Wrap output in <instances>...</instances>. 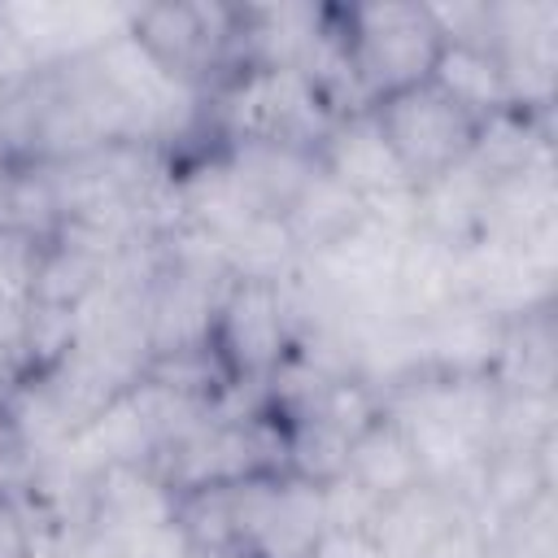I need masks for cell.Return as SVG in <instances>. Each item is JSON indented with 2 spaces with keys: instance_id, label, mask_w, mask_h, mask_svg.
Returning <instances> with one entry per match:
<instances>
[{
  "instance_id": "cell-1",
  "label": "cell",
  "mask_w": 558,
  "mask_h": 558,
  "mask_svg": "<svg viewBox=\"0 0 558 558\" xmlns=\"http://www.w3.org/2000/svg\"><path fill=\"white\" fill-rule=\"evenodd\" d=\"M340 17L344 57L366 100H388L427 83L445 44L427 4H362Z\"/></svg>"
},
{
  "instance_id": "cell-2",
  "label": "cell",
  "mask_w": 558,
  "mask_h": 558,
  "mask_svg": "<svg viewBox=\"0 0 558 558\" xmlns=\"http://www.w3.org/2000/svg\"><path fill=\"white\" fill-rule=\"evenodd\" d=\"M375 122H379L388 148L397 153L401 170L410 174V183H432L445 170L462 166L471 157L475 131H480V122L471 113H462L449 96H440L432 83H418L410 92L379 100Z\"/></svg>"
},
{
  "instance_id": "cell-3",
  "label": "cell",
  "mask_w": 558,
  "mask_h": 558,
  "mask_svg": "<svg viewBox=\"0 0 558 558\" xmlns=\"http://www.w3.org/2000/svg\"><path fill=\"white\" fill-rule=\"evenodd\" d=\"M227 122L244 144L296 148L327 135V100L301 70H248L227 96Z\"/></svg>"
},
{
  "instance_id": "cell-4",
  "label": "cell",
  "mask_w": 558,
  "mask_h": 558,
  "mask_svg": "<svg viewBox=\"0 0 558 558\" xmlns=\"http://www.w3.org/2000/svg\"><path fill=\"white\" fill-rule=\"evenodd\" d=\"M126 35L174 78L187 83L192 74L209 70L218 52L235 39V9L227 4H153L131 13Z\"/></svg>"
},
{
  "instance_id": "cell-5",
  "label": "cell",
  "mask_w": 558,
  "mask_h": 558,
  "mask_svg": "<svg viewBox=\"0 0 558 558\" xmlns=\"http://www.w3.org/2000/svg\"><path fill=\"white\" fill-rule=\"evenodd\" d=\"M327 174L340 187H349L362 205L375 201V196L388 201V196H401V192L414 187L410 174L401 170L397 153L388 148L375 113H357L353 122H344L331 135V144H327Z\"/></svg>"
},
{
  "instance_id": "cell-6",
  "label": "cell",
  "mask_w": 558,
  "mask_h": 558,
  "mask_svg": "<svg viewBox=\"0 0 558 558\" xmlns=\"http://www.w3.org/2000/svg\"><path fill=\"white\" fill-rule=\"evenodd\" d=\"M427 83L440 96H449L462 113H471L475 122H488V118L510 109L506 70H501V57L488 44H449L445 39Z\"/></svg>"
},
{
  "instance_id": "cell-7",
  "label": "cell",
  "mask_w": 558,
  "mask_h": 558,
  "mask_svg": "<svg viewBox=\"0 0 558 558\" xmlns=\"http://www.w3.org/2000/svg\"><path fill=\"white\" fill-rule=\"evenodd\" d=\"M222 340L227 353L244 366V371H266L279 357L283 344V314L279 301L266 283H248L235 292V301L222 310Z\"/></svg>"
},
{
  "instance_id": "cell-8",
  "label": "cell",
  "mask_w": 558,
  "mask_h": 558,
  "mask_svg": "<svg viewBox=\"0 0 558 558\" xmlns=\"http://www.w3.org/2000/svg\"><path fill=\"white\" fill-rule=\"evenodd\" d=\"M418 453L401 432H384V427H366L353 445H349V466L353 484H362L371 497H388L414 484L418 475Z\"/></svg>"
},
{
  "instance_id": "cell-9",
  "label": "cell",
  "mask_w": 558,
  "mask_h": 558,
  "mask_svg": "<svg viewBox=\"0 0 558 558\" xmlns=\"http://www.w3.org/2000/svg\"><path fill=\"white\" fill-rule=\"evenodd\" d=\"M318 558H384V549L366 545L357 532H331L318 541Z\"/></svg>"
}]
</instances>
